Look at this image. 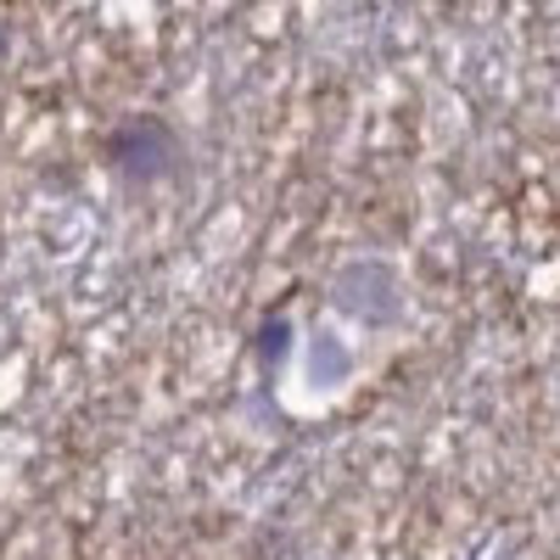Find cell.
<instances>
[{
    "instance_id": "5",
    "label": "cell",
    "mask_w": 560,
    "mask_h": 560,
    "mask_svg": "<svg viewBox=\"0 0 560 560\" xmlns=\"http://www.w3.org/2000/svg\"><path fill=\"white\" fill-rule=\"evenodd\" d=\"M0 57H7V28H0Z\"/></svg>"
},
{
    "instance_id": "4",
    "label": "cell",
    "mask_w": 560,
    "mask_h": 560,
    "mask_svg": "<svg viewBox=\"0 0 560 560\" xmlns=\"http://www.w3.org/2000/svg\"><path fill=\"white\" fill-rule=\"evenodd\" d=\"M287 348H292V319H287V314H269V319L258 325V337H253L258 364H264V370H275L280 359H287Z\"/></svg>"
},
{
    "instance_id": "1",
    "label": "cell",
    "mask_w": 560,
    "mask_h": 560,
    "mask_svg": "<svg viewBox=\"0 0 560 560\" xmlns=\"http://www.w3.org/2000/svg\"><path fill=\"white\" fill-rule=\"evenodd\" d=\"M102 163L129 185H163L185 168V140L163 113H129L102 135Z\"/></svg>"
},
{
    "instance_id": "2",
    "label": "cell",
    "mask_w": 560,
    "mask_h": 560,
    "mask_svg": "<svg viewBox=\"0 0 560 560\" xmlns=\"http://www.w3.org/2000/svg\"><path fill=\"white\" fill-rule=\"evenodd\" d=\"M331 292H337V308L359 314L364 325H393L404 314V292H398V280H393L387 264H348Z\"/></svg>"
},
{
    "instance_id": "3",
    "label": "cell",
    "mask_w": 560,
    "mask_h": 560,
    "mask_svg": "<svg viewBox=\"0 0 560 560\" xmlns=\"http://www.w3.org/2000/svg\"><path fill=\"white\" fill-rule=\"evenodd\" d=\"M308 370H314V382H319V387H337L348 370H353V353H348L337 337H314V348H308Z\"/></svg>"
}]
</instances>
